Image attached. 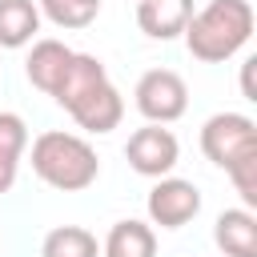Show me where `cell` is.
Wrapping results in <instances>:
<instances>
[{"label":"cell","instance_id":"6da1fadb","mask_svg":"<svg viewBox=\"0 0 257 257\" xmlns=\"http://www.w3.org/2000/svg\"><path fill=\"white\" fill-rule=\"evenodd\" d=\"M52 100L84 128V133H112L124 116V100L116 92V84L108 80L104 64L88 52H72L64 76L52 88Z\"/></svg>","mask_w":257,"mask_h":257},{"label":"cell","instance_id":"7a4b0ae2","mask_svg":"<svg viewBox=\"0 0 257 257\" xmlns=\"http://www.w3.org/2000/svg\"><path fill=\"white\" fill-rule=\"evenodd\" d=\"M185 44L201 64H221L237 56L253 36V4L249 0H209L185 24Z\"/></svg>","mask_w":257,"mask_h":257},{"label":"cell","instance_id":"3957f363","mask_svg":"<svg viewBox=\"0 0 257 257\" xmlns=\"http://www.w3.org/2000/svg\"><path fill=\"white\" fill-rule=\"evenodd\" d=\"M32 173L60 193H80L100 177V161L84 137L48 128L32 141Z\"/></svg>","mask_w":257,"mask_h":257},{"label":"cell","instance_id":"277c9868","mask_svg":"<svg viewBox=\"0 0 257 257\" xmlns=\"http://www.w3.org/2000/svg\"><path fill=\"white\" fill-rule=\"evenodd\" d=\"M201 153L217 169H233L237 161L257 153V124L245 112H213L201 124Z\"/></svg>","mask_w":257,"mask_h":257},{"label":"cell","instance_id":"5b68a950","mask_svg":"<svg viewBox=\"0 0 257 257\" xmlns=\"http://www.w3.org/2000/svg\"><path fill=\"white\" fill-rule=\"evenodd\" d=\"M133 100H137V112L149 124H173L189 108V88H185V80L173 68H149L137 80Z\"/></svg>","mask_w":257,"mask_h":257},{"label":"cell","instance_id":"8992f818","mask_svg":"<svg viewBox=\"0 0 257 257\" xmlns=\"http://www.w3.org/2000/svg\"><path fill=\"white\" fill-rule=\"evenodd\" d=\"M149 221L161 225V229H181L189 225L197 213H201V193L193 181L185 177H157V185L149 189Z\"/></svg>","mask_w":257,"mask_h":257},{"label":"cell","instance_id":"52a82bcc","mask_svg":"<svg viewBox=\"0 0 257 257\" xmlns=\"http://www.w3.org/2000/svg\"><path fill=\"white\" fill-rule=\"evenodd\" d=\"M124 157H128V165L141 177H153L157 181V177H169L173 173V165L181 161V145H177V137L165 124H145V128H137L128 137Z\"/></svg>","mask_w":257,"mask_h":257},{"label":"cell","instance_id":"ba28073f","mask_svg":"<svg viewBox=\"0 0 257 257\" xmlns=\"http://www.w3.org/2000/svg\"><path fill=\"white\" fill-rule=\"evenodd\" d=\"M193 16V0H141L137 24L149 40H177Z\"/></svg>","mask_w":257,"mask_h":257},{"label":"cell","instance_id":"9c48e42d","mask_svg":"<svg viewBox=\"0 0 257 257\" xmlns=\"http://www.w3.org/2000/svg\"><path fill=\"white\" fill-rule=\"evenodd\" d=\"M68 60H72V48H68L64 40H52V36L32 40V52H28V60H24V76H28L32 88H40V92L52 96V88H56V80L64 76Z\"/></svg>","mask_w":257,"mask_h":257},{"label":"cell","instance_id":"30bf717a","mask_svg":"<svg viewBox=\"0 0 257 257\" xmlns=\"http://www.w3.org/2000/svg\"><path fill=\"white\" fill-rule=\"evenodd\" d=\"M213 241L225 257H257V217H253V209H225L213 225Z\"/></svg>","mask_w":257,"mask_h":257},{"label":"cell","instance_id":"8fae6325","mask_svg":"<svg viewBox=\"0 0 257 257\" xmlns=\"http://www.w3.org/2000/svg\"><path fill=\"white\" fill-rule=\"evenodd\" d=\"M40 32L36 0H0V48H24Z\"/></svg>","mask_w":257,"mask_h":257},{"label":"cell","instance_id":"7c38bea8","mask_svg":"<svg viewBox=\"0 0 257 257\" xmlns=\"http://www.w3.org/2000/svg\"><path fill=\"white\" fill-rule=\"evenodd\" d=\"M28 149V124L20 112H0V193L16 185L20 157Z\"/></svg>","mask_w":257,"mask_h":257},{"label":"cell","instance_id":"4fadbf2b","mask_svg":"<svg viewBox=\"0 0 257 257\" xmlns=\"http://www.w3.org/2000/svg\"><path fill=\"white\" fill-rule=\"evenodd\" d=\"M104 257H157V233L145 221H116L104 237Z\"/></svg>","mask_w":257,"mask_h":257},{"label":"cell","instance_id":"5bb4252c","mask_svg":"<svg viewBox=\"0 0 257 257\" xmlns=\"http://www.w3.org/2000/svg\"><path fill=\"white\" fill-rule=\"evenodd\" d=\"M96 253H100L96 237L80 225H56L40 241V257H96Z\"/></svg>","mask_w":257,"mask_h":257},{"label":"cell","instance_id":"9a60e30c","mask_svg":"<svg viewBox=\"0 0 257 257\" xmlns=\"http://www.w3.org/2000/svg\"><path fill=\"white\" fill-rule=\"evenodd\" d=\"M104 0H36L40 16H48L56 28H88L96 20Z\"/></svg>","mask_w":257,"mask_h":257},{"label":"cell","instance_id":"2e32d148","mask_svg":"<svg viewBox=\"0 0 257 257\" xmlns=\"http://www.w3.org/2000/svg\"><path fill=\"white\" fill-rule=\"evenodd\" d=\"M253 64L257 60H245L241 64V92H245V100H257V92H253Z\"/></svg>","mask_w":257,"mask_h":257}]
</instances>
